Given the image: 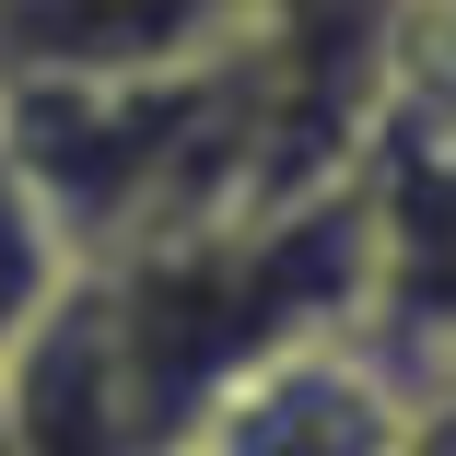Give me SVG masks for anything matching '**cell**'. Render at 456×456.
<instances>
[{
	"instance_id": "1",
	"label": "cell",
	"mask_w": 456,
	"mask_h": 456,
	"mask_svg": "<svg viewBox=\"0 0 456 456\" xmlns=\"http://www.w3.org/2000/svg\"><path fill=\"white\" fill-rule=\"evenodd\" d=\"M351 188H362V316L351 328L398 375H444L456 362V70L444 59H398Z\"/></svg>"
},
{
	"instance_id": "2",
	"label": "cell",
	"mask_w": 456,
	"mask_h": 456,
	"mask_svg": "<svg viewBox=\"0 0 456 456\" xmlns=\"http://www.w3.org/2000/svg\"><path fill=\"white\" fill-rule=\"evenodd\" d=\"M398 433H410V375L362 328H328L246 362L200 410L188 456H398Z\"/></svg>"
},
{
	"instance_id": "3",
	"label": "cell",
	"mask_w": 456,
	"mask_h": 456,
	"mask_svg": "<svg viewBox=\"0 0 456 456\" xmlns=\"http://www.w3.org/2000/svg\"><path fill=\"white\" fill-rule=\"evenodd\" d=\"M257 0H0V82H152L223 59Z\"/></svg>"
},
{
	"instance_id": "4",
	"label": "cell",
	"mask_w": 456,
	"mask_h": 456,
	"mask_svg": "<svg viewBox=\"0 0 456 456\" xmlns=\"http://www.w3.org/2000/svg\"><path fill=\"white\" fill-rule=\"evenodd\" d=\"M70 234H59V211L36 200V175H24V152H12V129H0V362L24 351V328L70 293Z\"/></svg>"
},
{
	"instance_id": "5",
	"label": "cell",
	"mask_w": 456,
	"mask_h": 456,
	"mask_svg": "<svg viewBox=\"0 0 456 456\" xmlns=\"http://www.w3.org/2000/svg\"><path fill=\"white\" fill-rule=\"evenodd\" d=\"M398 456H456V362L444 375H410V433Z\"/></svg>"
},
{
	"instance_id": "6",
	"label": "cell",
	"mask_w": 456,
	"mask_h": 456,
	"mask_svg": "<svg viewBox=\"0 0 456 456\" xmlns=\"http://www.w3.org/2000/svg\"><path fill=\"white\" fill-rule=\"evenodd\" d=\"M0 456H12V433H0Z\"/></svg>"
}]
</instances>
